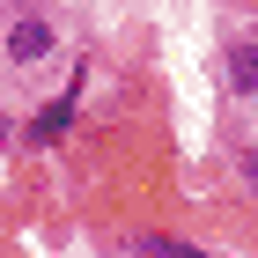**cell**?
I'll return each mask as SVG.
<instances>
[{
	"label": "cell",
	"mask_w": 258,
	"mask_h": 258,
	"mask_svg": "<svg viewBox=\"0 0 258 258\" xmlns=\"http://www.w3.org/2000/svg\"><path fill=\"white\" fill-rule=\"evenodd\" d=\"M44 52H52V22H44V15H15V22H8V59H15V67L44 59Z\"/></svg>",
	"instance_id": "1"
},
{
	"label": "cell",
	"mask_w": 258,
	"mask_h": 258,
	"mask_svg": "<svg viewBox=\"0 0 258 258\" xmlns=\"http://www.w3.org/2000/svg\"><path fill=\"white\" fill-rule=\"evenodd\" d=\"M243 184L258 192V148H243Z\"/></svg>",
	"instance_id": "3"
},
{
	"label": "cell",
	"mask_w": 258,
	"mask_h": 258,
	"mask_svg": "<svg viewBox=\"0 0 258 258\" xmlns=\"http://www.w3.org/2000/svg\"><path fill=\"white\" fill-rule=\"evenodd\" d=\"M229 81L236 96H258V37H229Z\"/></svg>",
	"instance_id": "2"
}]
</instances>
